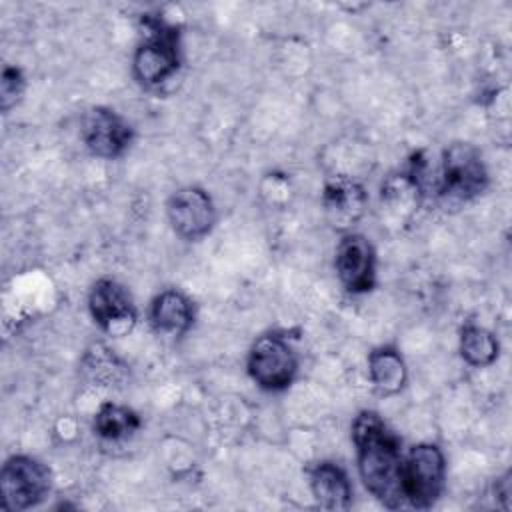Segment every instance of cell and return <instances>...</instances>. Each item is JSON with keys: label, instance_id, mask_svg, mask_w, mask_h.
I'll return each mask as SVG.
<instances>
[{"label": "cell", "instance_id": "obj_1", "mask_svg": "<svg viewBox=\"0 0 512 512\" xmlns=\"http://www.w3.org/2000/svg\"><path fill=\"white\" fill-rule=\"evenodd\" d=\"M356 466L364 488L386 508H402V442L374 410H362L352 422Z\"/></svg>", "mask_w": 512, "mask_h": 512}, {"label": "cell", "instance_id": "obj_2", "mask_svg": "<svg viewBox=\"0 0 512 512\" xmlns=\"http://www.w3.org/2000/svg\"><path fill=\"white\" fill-rule=\"evenodd\" d=\"M146 36L136 46L132 72L144 88H158L174 78L182 66V44L176 26L162 20H146Z\"/></svg>", "mask_w": 512, "mask_h": 512}, {"label": "cell", "instance_id": "obj_3", "mask_svg": "<svg viewBox=\"0 0 512 512\" xmlns=\"http://www.w3.org/2000/svg\"><path fill=\"white\" fill-rule=\"evenodd\" d=\"M446 456L438 444L420 442L404 454L402 494L404 502L416 510L432 508L444 492Z\"/></svg>", "mask_w": 512, "mask_h": 512}, {"label": "cell", "instance_id": "obj_4", "mask_svg": "<svg viewBox=\"0 0 512 512\" xmlns=\"http://www.w3.org/2000/svg\"><path fill=\"white\" fill-rule=\"evenodd\" d=\"M488 188V168L476 146L454 142L442 154L438 194L452 204L478 198Z\"/></svg>", "mask_w": 512, "mask_h": 512}, {"label": "cell", "instance_id": "obj_5", "mask_svg": "<svg viewBox=\"0 0 512 512\" xmlns=\"http://www.w3.org/2000/svg\"><path fill=\"white\" fill-rule=\"evenodd\" d=\"M246 370L258 388L282 392L298 374V356L284 336L262 334L248 352Z\"/></svg>", "mask_w": 512, "mask_h": 512}, {"label": "cell", "instance_id": "obj_6", "mask_svg": "<svg viewBox=\"0 0 512 512\" xmlns=\"http://www.w3.org/2000/svg\"><path fill=\"white\" fill-rule=\"evenodd\" d=\"M52 488V476L46 464L32 456H10L0 472L2 508L28 510L38 506Z\"/></svg>", "mask_w": 512, "mask_h": 512}, {"label": "cell", "instance_id": "obj_7", "mask_svg": "<svg viewBox=\"0 0 512 512\" xmlns=\"http://www.w3.org/2000/svg\"><path fill=\"white\" fill-rule=\"evenodd\" d=\"M88 312L94 324L110 336H126L138 320V310L128 288L112 278H100L92 284Z\"/></svg>", "mask_w": 512, "mask_h": 512}, {"label": "cell", "instance_id": "obj_8", "mask_svg": "<svg viewBox=\"0 0 512 512\" xmlns=\"http://www.w3.org/2000/svg\"><path fill=\"white\" fill-rule=\"evenodd\" d=\"M80 136L90 154L104 160L120 158L134 140L132 124L106 106L90 108L82 118Z\"/></svg>", "mask_w": 512, "mask_h": 512}, {"label": "cell", "instance_id": "obj_9", "mask_svg": "<svg viewBox=\"0 0 512 512\" xmlns=\"http://www.w3.org/2000/svg\"><path fill=\"white\" fill-rule=\"evenodd\" d=\"M334 268L342 288L350 294H366L376 286V250L358 232H346L334 254Z\"/></svg>", "mask_w": 512, "mask_h": 512}, {"label": "cell", "instance_id": "obj_10", "mask_svg": "<svg viewBox=\"0 0 512 512\" xmlns=\"http://www.w3.org/2000/svg\"><path fill=\"white\" fill-rule=\"evenodd\" d=\"M166 216L182 240H200L204 238L214 222L216 208L212 196L200 186H184L170 194L166 202Z\"/></svg>", "mask_w": 512, "mask_h": 512}, {"label": "cell", "instance_id": "obj_11", "mask_svg": "<svg viewBox=\"0 0 512 512\" xmlns=\"http://www.w3.org/2000/svg\"><path fill=\"white\" fill-rule=\"evenodd\" d=\"M366 190L352 178L334 176L324 184L322 204L334 228L354 226L366 208Z\"/></svg>", "mask_w": 512, "mask_h": 512}, {"label": "cell", "instance_id": "obj_12", "mask_svg": "<svg viewBox=\"0 0 512 512\" xmlns=\"http://www.w3.org/2000/svg\"><path fill=\"white\" fill-rule=\"evenodd\" d=\"M310 490L318 506L326 510H346L352 504V484L346 470L330 460L316 462L310 472Z\"/></svg>", "mask_w": 512, "mask_h": 512}, {"label": "cell", "instance_id": "obj_13", "mask_svg": "<svg viewBox=\"0 0 512 512\" xmlns=\"http://www.w3.org/2000/svg\"><path fill=\"white\" fill-rule=\"evenodd\" d=\"M150 324L160 334H186L194 324L192 300L176 288L162 290L150 304Z\"/></svg>", "mask_w": 512, "mask_h": 512}, {"label": "cell", "instance_id": "obj_14", "mask_svg": "<svg viewBox=\"0 0 512 512\" xmlns=\"http://www.w3.org/2000/svg\"><path fill=\"white\" fill-rule=\"evenodd\" d=\"M368 378L378 394H398L408 380L406 362L396 348L380 346L368 354Z\"/></svg>", "mask_w": 512, "mask_h": 512}, {"label": "cell", "instance_id": "obj_15", "mask_svg": "<svg viewBox=\"0 0 512 512\" xmlns=\"http://www.w3.org/2000/svg\"><path fill=\"white\" fill-rule=\"evenodd\" d=\"M460 356L472 368H486L498 360L500 344L498 338L478 324H464L458 340Z\"/></svg>", "mask_w": 512, "mask_h": 512}, {"label": "cell", "instance_id": "obj_16", "mask_svg": "<svg viewBox=\"0 0 512 512\" xmlns=\"http://www.w3.org/2000/svg\"><path fill=\"white\" fill-rule=\"evenodd\" d=\"M140 424V416L132 408L116 402H104L94 416V432L112 442L132 436Z\"/></svg>", "mask_w": 512, "mask_h": 512}, {"label": "cell", "instance_id": "obj_17", "mask_svg": "<svg viewBox=\"0 0 512 512\" xmlns=\"http://www.w3.org/2000/svg\"><path fill=\"white\" fill-rule=\"evenodd\" d=\"M24 74L16 66H4L2 70V80H0V100H2V110L8 112L18 98L24 92Z\"/></svg>", "mask_w": 512, "mask_h": 512}, {"label": "cell", "instance_id": "obj_18", "mask_svg": "<svg viewBox=\"0 0 512 512\" xmlns=\"http://www.w3.org/2000/svg\"><path fill=\"white\" fill-rule=\"evenodd\" d=\"M510 472H504L500 478H496V484H494V494L498 500H502V508L508 510L510 504H508V498H510Z\"/></svg>", "mask_w": 512, "mask_h": 512}]
</instances>
